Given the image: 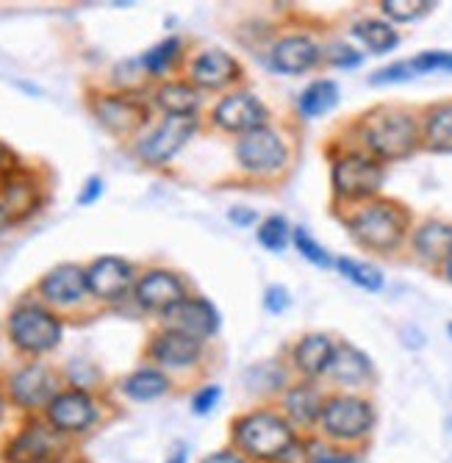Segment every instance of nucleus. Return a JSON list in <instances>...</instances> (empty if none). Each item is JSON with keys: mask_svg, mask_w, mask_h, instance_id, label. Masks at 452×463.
I'll use <instances>...</instances> for the list:
<instances>
[{"mask_svg": "<svg viewBox=\"0 0 452 463\" xmlns=\"http://www.w3.org/2000/svg\"><path fill=\"white\" fill-rule=\"evenodd\" d=\"M202 463H248L241 455H236V452H214V455H209Z\"/></svg>", "mask_w": 452, "mask_h": 463, "instance_id": "obj_43", "label": "nucleus"}, {"mask_svg": "<svg viewBox=\"0 0 452 463\" xmlns=\"http://www.w3.org/2000/svg\"><path fill=\"white\" fill-rule=\"evenodd\" d=\"M355 36L372 53H389L391 48H397V42H400V36L391 31V25L378 23V20H363V23H358L355 25Z\"/></svg>", "mask_w": 452, "mask_h": 463, "instance_id": "obj_27", "label": "nucleus"}, {"mask_svg": "<svg viewBox=\"0 0 452 463\" xmlns=\"http://www.w3.org/2000/svg\"><path fill=\"white\" fill-rule=\"evenodd\" d=\"M417 72L410 70V61H400V64H391L381 72L372 75V83H394V80H408V78H414Z\"/></svg>", "mask_w": 452, "mask_h": 463, "instance_id": "obj_37", "label": "nucleus"}, {"mask_svg": "<svg viewBox=\"0 0 452 463\" xmlns=\"http://www.w3.org/2000/svg\"><path fill=\"white\" fill-rule=\"evenodd\" d=\"M259 241L272 250V252H280L286 247V241H289V225H286L283 217H269L259 225Z\"/></svg>", "mask_w": 452, "mask_h": 463, "instance_id": "obj_34", "label": "nucleus"}, {"mask_svg": "<svg viewBox=\"0 0 452 463\" xmlns=\"http://www.w3.org/2000/svg\"><path fill=\"white\" fill-rule=\"evenodd\" d=\"M331 61H334V64H339V67H353V64H358V61H361V56H358L355 51H350V48L336 45V48H334V53H331Z\"/></svg>", "mask_w": 452, "mask_h": 463, "instance_id": "obj_40", "label": "nucleus"}, {"mask_svg": "<svg viewBox=\"0 0 452 463\" xmlns=\"http://www.w3.org/2000/svg\"><path fill=\"white\" fill-rule=\"evenodd\" d=\"M178 51H181V42H178L175 36H170V39L158 42L155 48H150V51L142 56V61H139V64L145 67V72H150V75H161L164 70H167V67L175 61Z\"/></svg>", "mask_w": 452, "mask_h": 463, "instance_id": "obj_29", "label": "nucleus"}, {"mask_svg": "<svg viewBox=\"0 0 452 463\" xmlns=\"http://www.w3.org/2000/svg\"><path fill=\"white\" fill-rule=\"evenodd\" d=\"M158 106L167 109L173 117H189L197 109V92L186 83H167L158 90Z\"/></svg>", "mask_w": 452, "mask_h": 463, "instance_id": "obj_28", "label": "nucleus"}, {"mask_svg": "<svg viewBox=\"0 0 452 463\" xmlns=\"http://www.w3.org/2000/svg\"><path fill=\"white\" fill-rule=\"evenodd\" d=\"M9 222H12V217H9V212H6V205L0 203V231H6Z\"/></svg>", "mask_w": 452, "mask_h": 463, "instance_id": "obj_45", "label": "nucleus"}, {"mask_svg": "<svg viewBox=\"0 0 452 463\" xmlns=\"http://www.w3.org/2000/svg\"><path fill=\"white\" fill-rule=\"evenodd\" d=\"M170 330L186 333L192 339H202V335H212L220 327V314L209 300H181L170 311H164Z\"/></svg>", "mask_w": 452, "mask_h": 463, "instance_id": "obj_10", "label": "nucleus"}, {"mask_svg": "<svg viewBox=\"0 0 452 463\" xmlns=\"http://www.w3.org/2000/svg\"><path fill=\"white\" fill-rule=\"evenodd\" d=\"M12 397L23 408H42L51 405L59 397V381L56 374L42 366V364H31L20 369L12 377Z\"/></svg>", "mask_w": 452, "mask_h": 463, "instance_id": "obj_9", "label": "nucleus"}, {"mask_svg": "<svg viewBox=\"0 0 452 463\" xmlns=\"http://www.w3.org/2000/svg\"><path fill=\"white\" fill-rule=\"evenodd\" d=\"M322 425L336 439H358L372 428V408L355 397H336L325 405Z\"/></svg>", "mask_w": 452, "mask_h": 463, "instance_id": "obj_7", "label": "nucleus"}, {"mask_svg": "<svg viewBox=\"0 0 452 463\" xmlns=\"http://www.w3.org/2000/svg\"><path fill=\"white\" fill-rule=\"evenodd\" d=\"M430 9H433L430 0H383V12L400 23L417 20V17L428 14Z\"/></svg>", "mask_w": 452, "mask_h": 463, "instance_id": "obj_33", "label": "nucleus"}, {"mask_svg": "<svg viewBox=\"0 0 452 463\" xmlns=\"http://www.w3.org/2000/svg\"><path fill=\"white\" fill-rule=\"evenodd\" d=\"M447 275H449V280H452V259H449V264H447Z\"/></svg>", "mask_w": 452, "mask_h": 463, "instance_id": "obj_47", "label": "nucleus"}, {"mask_svg": "<svg viewBox=\"0 0 452 463\" xmlns=\"http://www.w3.org/2000/svg\"><path fill=\"white\" fill-rule=\"evenodd\" d=\"M214 119L225 131H248L250 134V131L261 128L264 109L253 95H231L217 106Z\"/></svg>", "mask_w": 452, "mask_h": 463, "instance_id": "obj_17", "label": "nucleus"}, {"mask_svg": "<svg viewBox=\"0 0 452 463\" xmlns=\"http://www.w3.org/2000/svg\"><path fill=\"white\" fill-rule=\"evenodd\" d=\"M449 333H452V325H449Z\"/></svg>", "mask_w": 452, "mask_h": 463, "instance_id": "obj_48", "label": "nucleus"}, {"mask_svg": "<svg viewBox=\"0 0 452 463\" xmlns=\"http://www.w3.org/2000/svg\"><path fill=\"white\" fill-rule=\"evenodd\" d=\"M286 411H289V416L295 419L297 425H311L316 416H322L325 405L319 400V394L308 386H297L289 392V397H286Z\"/></svg>", "mask_w": 452, "mask_h": 463, "instance_id": "obj_26", "label": "nucleus"}, {"mask_svg": "<svg viewBox=\"0 0 452 463\" xmlns=\"http://www.w3.org/2000/svg\"><path fill=\"white\" fill-rule=\"evenodd\" d=\"M319 59V51L311 39L306 36H289L275 45L272 51V64L275 70L280 72H289V75H297V72H306L316 64Z\"/></svg>", "mask_w": 452, "mask_h": 463, "instance_id": "obj_19", "label": "nucleus"}, {"mask_svg": "<svg viewBox=\"0 0 452 463\" xmlns=\"http://www.w3.org/2000/svg\"><path fill=\"white\" fill-rule=\"evenodd\" d=\"M236 75H239V64L222 51H205L192 64L194 83H200L205 90H220L225 83H231Z\"/></svg>", "mask_w": 452, "mask_h": 463, "instance_id": "obj_20", "label": "nucleus"}, {"mask_svg": "<svg viewBox=\"0 0 452 463\" xmlns=\"http://www.w3.org/2000/svg\"><path fill=\"white\" fill-rule=\"evenodd\" d=\"M233 430H236L239 447L244 452H250L253 458H261V460L280 458L286 449L295 444L289 425H286L280 416H272V413L244 416L233 425Z\"/></svg>", "mask_w": 452, "mask_h": 463, "instance_id": "obj_1", "label": "nucleus"}, {"mask_svg": "<svg viewBox=\"0 0 452 463\" xmlns=\"http://www.w3.org/2000/svg\"><path fill=\"white\" fill-rule=\"evenodd\" d=\"M194 128H197V122H194V117L189 114V117H167L164 119L158 128L139 145V158L142 161H147V164H153V166H158V164H164V161H170L186 142H189V137L194 134Z\"/></svg>", "mask_w": 452, "mask_h": 463, "instance_id": "obj_5", "label": "nucleus"}, {"mask_svg": "<svg viewBox=\"0 0 452 463\" xmlns=\"http://www.w3.org/2000/svg\"><path fill=\"white\" fill-rule=\"evenodd\" d=\"M48 419L61 433H80L95 422V405L84 392H64L48 405Z\"/></svg>", "mask_w": 452, "mask_h": 463, "instance_id": "obj_13", "label": "nucleus"}, {"mask_svg": "<svg viewBox=\"0 0 452 463\" xmlns=\"http://www.w3.org/2000/svg\"><path fill=\"white\" fill-rule=\"evenodd\" d=\"M167 463H186V452H184V449H175V455H173Z\"/></svg>", "mask_w": 452, "mask_h": 463, "instance_id": "obj_46", "label": "nucleus"}, {"mask_svg": "<svg viewBox=\"0 0 452 463\" xmlns=\"http://www.w3.org/2000/svg\"><path fill=\"white\" fill-rule=\"evenodd\" d=\"M0 203L6 205V212H9L12 220L14 217H25L28 212H33V184H28V181L9 184L6 194H4V200H0Z\"/></svg>", "mask_w": 452, "mask_h": 463, "instance_id": "obj_32", "label": "nucleus"}, {"mask_svg": "<svg viewBox=\"0 0 452 463\" xmlns=\"http://www.w3.org/2000/svg\"><path fill=\"white\" fill-rule=\"evenodd\" d=\"M150 355L164 366H192L200 355V339H192V335L178 330H164L153 339Z\"/></svg>", "mask_w": 452, "mask_h": 463, "instance_id": "obj_18", "label": "nucleus"}, {"mask_svg": "<svg viewBox=\"0 0 452 463\" xmlns=\"http://www.w3.org/2000/svg\"><path fill=\"white\" fill-rule=\"evenodd\" d=\"M264 303H267V308L272 314H280V311L289 308V291L280 288V286H272V288H267V300Z\"/></svg>", "mask_w": 452, "mask_h": 463, "instance_id": "obj_39", "label": "nucleus"}, {"mask_svg": "<svg viewBox=\"0 0 452 463\" xmlns=\"http://www.w3.org/2000/svg\"><path fill=\"white\" fill-rule=\"evenodd\" d=\"M428 142L436 150H452V106H441L430 114Z\"/></svg>", "mask_w": 452, "mask_h": 463, "instance_id": "obj_30", "label": "nucleus"}, {"mask_svg": "<svg viewBox=\"0 0 452 463\" xmlns=\"http://www.w3.org/2000/svg\"><path fill=\"white\" fill-rule=\"evenodd\" d=\"M383 184L381 164L363 156H347L334 166V186L344 197H366L375 194Z\"/></svg>", "mask_w": 452, "mask_h": 463, "instance_id": "obj_8", "label": "nucleus"}, {"mask_svg": "<svg viewBox=\"0 0 452 463\" xmlns=\"http://www.w3.org/2000/svg\"><path fill=\"white\" fill-rule=\"evenodd\" d=\"M327 372H331L342 383H361L369 377L372 366H369V358L361 350H355L350 345H342V347L334 350V358H331Z\"/></svg>", "mask_w": 452, "mask_h": 463, "instance_id": "obj_22", "label": "nucleus"}, {"mask_svg": "<svg viewBox=\"0 0 452 463\" xmlns=\"http://www.w3.org/2000/svg\"><path fill=\"white\" fill-rule=\"evenodd\" d=\"M87 283H89V291L95 294V298L119 300L131 286V267L122 259H114V256L98 259L87 269Z\"/></svg>", "mask_w": 452, "mask_h": 463, "instance_id": "obj_15", "label": "nucleus"}, {"mask_svg": "<svg viewBox=\"0 0 452 463\" xmlns=\"http://www.w3.org/2000/svg\"><path fill=\"white\" fill-rule=\"evenodd\" d=\"M137 300L142 308H150V311H170L173 306L186 300L184 283L173 272H164V269L147 272L137 286Z\"/></svg>", "mask_w": 452, "mask_h": 463, "instance_id": "obj_14", "label": "nucleus"}, {"mask_svg": "<svg viewBox=\"0 0 452 463\" xmlns=\"http://www.w3.org/2000/svg\"><path fill=\"white\" fill-rule=\"evenodd\" d=\"M339 103V87L334 80H314L311 87L300 95V111L306 117L327 114Z\"/></svg>", "mask_w": 452, "mask_h": 463, "instance_id": "obj_25", "label": "nucleus"}, {"mask_svg": "<svg viewBox=\"0 0 452 463\" xmlns=\"http://www.w3.org/2000/svg\"><path fill=\"white\" fill-rule=\"evenodd\" d=\"M295 241H297V250L303 252V256H306L311 264H316V267H331V256H327V252H325L303 228L295 233Z\"/></svg>", "mask_w": 452, "mask_h": 463, "instance_id": "obj_36", "label": "nucleus"}, {"mask_svg": "<svg viewBox=\"0 0 452 463\" xmlns=\"http://www.w3.org/2000/svg\"><path fill=\"white\" fill-rule=\"evenodd\" d=\"M220 386H209V389H202V392H197L194 394V400H192V408H194V413H209L214 405H217V400H220Z\"/></svg>", "mask_w": 452, "mask_h": 463, "instance_id": "obj_38", "label": "nucleus"}, {"mask_svg": "<svg viewBox=\"0 0 452 463\" xmlns=\"http://www.w3.org/2000/svg\"><path fill=\"white\" fill-rule=\"evenodd\" d=\"M410 70H414V72H433V70L452 72V53L428 51V53H422V56H417L414 61H410Z\"/></svg>", "mask_w": 452, "mask_h": 463, "instance_id": "obj_35", "label": "nucleus"}, {"mask_svg": "<svg viewBox=\"0 0 452 463\" xmlns=\"http://www.w3.org/2000/svg\"><path fill=\"white\" fill-rule=\"evenodd\" d=\"M59 449H61V444L48 428L31 425L9 444L6 460L9 463H56L61 455Z\"/></svg>", "mask_w": 452, "mask_h": 463, "instance_id": "obj_11", "label": "nucleus"}, {"mask_svg": "<svg viewBox=\"0 0 452 463\" xmlns=\"http://www.w3.org/2000/svg\"><path fill=\"white\" fill-rule=\"evenodd\" d=\"M167 389H170L167 377H164L161 372H155V369H139L131 377H126V383H122V392H126L131 400H139V402L155 400Z\"/></svg>", "mask_w": 452, "mask_h": 463, "instance_id": "obj_24", "label": "nucleus"}, {"mask_svg": "<svg viewBox=\"0 0 452 463\" xmlns=\"http://www.w3.org/2000/svg\"><path fill=\"white\" fill-rule=\"evenodd\" d=\"M231 220H233V222H239V225H248V222H253V220H256V214H253V212H241V208H236V212H231Z\"/></svg>", "mask_w": 452, "mask_h": 463, "instance_id": "obj_44", "label": "nucleus"}, {"mask_svg": "<svg viewBox=\"0 0 452 463\" xmlns=\"http://www.w3.org/2000/svg\"><path fill=\"white\" fill-rule=\"evenodd\" d=\"M366 145L381 158H402L417 145V125L405 114H386L366 125Z\"/></svg>", "mask_w": 452, "mask_h": 463, "instance_id": "obj_4", "label": "nucleus"}, {"mask_svg": "<svg viewBox=\"0 0 452 463\" xmlns=\"http://www.w3.org/2000/svg\"><path fill=\"white\" fill-rule=\"evenodd\" d=\"M100 192H103V181L100 178H89L87 181V189L78 194V203L80 205H89V203H95L100 197Z\"/></svg>", "mask_w": 452, "mask_h": 463, "instance_id": "obj_41", "label": "nucleus"}, {"mask_svg": "<svg viewBox=\"0 0 452 463\" xmlns=\"http://www.w3.org/2000/svg\"><path fill=\"white\" fill-rule=\"evenodd\" d=\"M311 463H355L350 455H336L334 449H316L314 452V458H311Z\"/></svg>", "mask_w": 452, "mask_h": 463, "instance_id": "obj_42", "label": "nucleus"}, {"mask_svg": "<svg viewBox=\"0 0 452 463\" xmlns=\"http://www.w3.org/2000/svg\"><path fill=\"white\" fill-rule=\"evenodd\" d=\"M417 252L428 261H449L452 259V225L444 222H428L417 231Z\"/></svg>", "mask_w": 452, "mask_h": 463, "instance_id": "obj_21", "label": "nucleus"}, {"mask_svg": "<svg viewBox=\"0 0 452 463\" xmlns=\"http://www.w3.org/2000/svg\"><path fill=\"white\" fill-rule=\"evenodd\" d=\"M98 119L114 134H131L147 119V109L128 95H108L95 103Z\"/></svg>", "mask_w": 452, "mask_h": 463, "instance_id": "obj_16", "label": "nucleus"}, {"mask_svg": "<svg viewBox=\"0 0 452 463\" xmlns=\"http://www.w3.org/2000/svg\"><path fill=\"white\" fill-rule=\"evenodd\" d=\"M239 164L244 166L248 173H275L283 166L286 161V147L280 142V137L269 128H256L250 134H244V139L236 147Z\"/></svg>", "mask_w": 452, "mask_h": 463, "instance_id": "obj_6", "label": "nucleus"}, {"mask_svg": "<svg viewBox=\"0 0 452 463\" xmlns=\"http://www.w3.org/2000/svg\"><path fill=\"white\" fill-rule=\"evenodd\" d=\"M39 291H42V298L53 306H75L84 300V294L89 291L87 272L75 264H61L42 278Z\"/></svg>", "mask_w": 452, "mask_h": 463, "instance_id": "obj_12", "label": "nucleus"}, {"mask_svg": "<svg viewBox=\"0 0 452 463\" xmlns=\"http://www.w3.org/2000/svg\"><path fill=\"white\" fill-rule=\"evenodd\" d=\"M9 333L12 342L23 350V353H48L61 342V322L45 311L42 306H17L9 317Z\"/></svg>", "mask_w": 452, "mask_h": 463, "instance_id": "obj_2", "label": "nucleus"}, {"mask_svg": "<svg viewBox=\"0 0 452 463\" xmlns=\"http://www.w3.org/2000/svg\"><path fill=\"white\" fill-rule=\"evenodd\" d=\"M334 342L327 339V335H306L300 342L297 353H295V361L297 366L306 372V374H319L331 366V358H334Z\"/></svg>", "mask_w": 452, "mask_h": 463, "instance_id": "obj_23", "label": "nucleus"}, {"mask_svg": "<svg viewBox=\"0 0 452 463\" xmlns=\"http://www.w3.org/2000/svg\"><path fill=\"white\" fill-rule=\"evenodd\" d=\"M405 231V217L389 203L369 205L353 220V233L372 250H391L400 244Z\"/></svg>", "mask_w": 452, "mask_h": 463, "instance_id": "obj_3", "label": "nucleus"}, {"mask_svg": "<svg viewBox=\"0 0 452 463\" xmlns=\"http://www.w3.org/2000/svg\"><path fill=\"white\" fill-rule=\"evenodd\" d=\"M339 269L347 280H353L355 286L361 288H369V291H378L383 286V275L381 269L369 267L363 261H353V259H339Z\"/></svg>", "mask_w": 452, "mask_h": 463, "instance_id": "obj_31", "label": "nucleus"}]
</instances>
